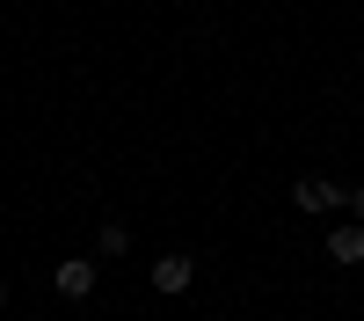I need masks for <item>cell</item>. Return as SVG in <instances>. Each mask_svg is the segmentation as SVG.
Listing matches in <instances>:
<instances>
[{"mask_svg": "<svg viewBox=\"0 0 364 321\" xmlns=\"http://www.w3.org/2000/svg\"><path fill=\"white\" fill-rule=\"evenodd\" d=\"M51 285H58V300H95V285H102V263L95 256H66V263H58V270H51Z\"/></svg>", "mask_w": 364, "mask_h": 321, "instance_id": "6da1fadb", "label": "cell"}, {"mask_svg": "<svg viewBox=\"0 0 364 321\" xmlns=\"http://www.w3.org/2000/svg\"><path fill=\"white\" fill-rule=\"evenodd\" d=\"M343 183H328V175H299V183H291V204H299V212H306V219H328V212H343Z\"/></svg>", "mask_w": 364, "mask_h": 321, "instance_id": "7a4b0ae2", "label": "cell"}, {"mask_svg": "<svg viewBox=\"0 0 364 321\" xmlns=\"http://www.w3.org/2000/svg\"><path fill=\"white\" fill-rule=\"evenodd\" d=\"M197 285V256H154V292H161V300H182V292H190Z\"/></svg>", "mask_w": 364, "mask_h": 321, "instance_id": "3957f363", "label": "cell"}, {"mask_svg": "<svg viewBox=\"0 0 364 321\" xmlns=\"http://www.w3.org/2000/svg\"><path fill=\"white\" fill-rule=\"evenodd\" d=\"M328 263H336V270H357V263H364V226H357V219H336V226H328Z\"/></svg>", "mask_w": 364, "mask_h": 321, "instance_id": "277c9868", "label": "cell"}, {"mask_svg": "<svg viewBox=\"0 0 364 321\" xmlns=\"http://www.w3.org/2000/svg\"><path fill=\"white\" fill-rule=\"evenodd\" d=\"M95 248H102V256H124V248H132V226H124V219H102Z\"/></svg>", "mask_w": 364, "mask_h": 321, "instance_id": "5b68a950", "label": "cell"}, {"mask_svg": "<svg viewBox=\"0 0 364 321\" xmlns=\"http://www.w3.org/2000/svg\"><path fill=\"white\" fill-rule=\"evenodd\" d=\"M343 212H350V219H357V226H364V183H357V190H350V197H343Z\"/></svg>", "mask_w": 364, "mask_h": 321, "instance_id": "8992f818", "label": "cell"}, {"mask_svg": "<svg viewBox=\"0 0 364 321\" xmlns=\"http://www.w3.org/2000/svg\"><path fill=\"white\" fill-rule=\"evenodd\" d=\"M0 307H8V285H0Z\"/></svg>", "mask_w": 364, "mask_h": 321, "instance_id": "52a82bcc", "label": "cell"}]
</instances>
